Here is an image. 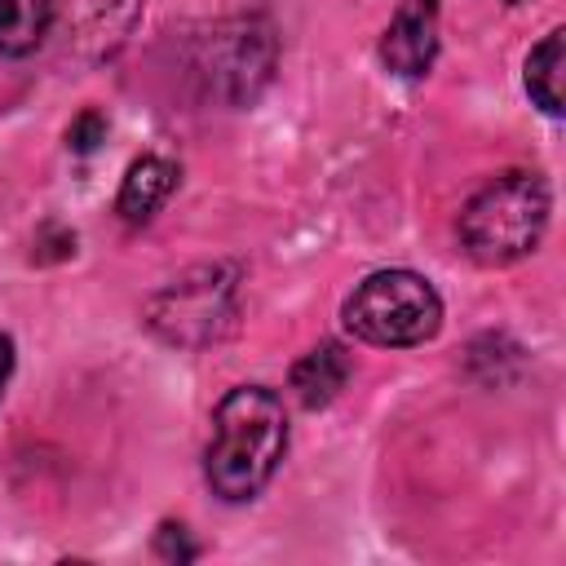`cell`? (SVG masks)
<instances>
[{"label":"cell","instance_id":"4","mask_svg":"<svg viewBox=\"0 0 566 566\" xmlns=\"http://www.w3.org/2000/svg\"><path fill=\"white\" fill-rule=\"evenodd\" d=\"M230 292L234 283H221L212 270L190 274L150 301V327L177 345H203L230 318Z\"/></svg>","mask_w":566,"mask_h":566},{"label":"cell","instance_id":"7","mask_svg":"<svg viewBox=\"0 0 566 566\" xmlns=\"http://www.w3.org/2000/svg\"><path fill=\"white\" fill-rule=\"evenodd\" d=\"M345 380H349V358L332 340H323L292 367V394L301 398V407H327L345 389Z\"/></svg>","mask_w":566,"mask_h":566},{"label":"cell","instance_id":"2","mask_svg":"<svg viewBox=\"0 0 566 566\" xmlns=\"http://www.w3.org/2000/svg\"><path fill=\"white\" fill-rule=\"evenodd\" d=\"M548 186L535 172H500L460 212V243L482 265H509L544 239Z\"/></svg>","mask_w":566,"mask_h":566},{"label":"cell","instance_id":"5","mask_svg":"<svg viewBox=\"0 0 566 566\" xmlns=\"http://www.w3.org/2000/svg\"><path fill=\"white\" fill-rule=\"evenodd\" d=\"M433 53H438V0H402L380 40L385 66L402 80H416L433 66Z\"/></svg>","mask_w":566,"mask_h":566},{"label":"cell","instance_id":"8","mask_svg":"<svg viewBox=\"0 0 566 566\" xmlns=\"http://www.w3.org/2000/svg\"><path fill=\"white\" fill-rule=\"evenodd\" d=\"M562 75H566V31H548L531 57H526V88L535 97L539 111L548 115H562Z\"/></svg>","mask_w":566,"mask_h":566},{"label":"cell","instance_id":"3","mask_svg":"<svg viewBox=\"0 0 566 566\" xmlns=\"http://www.w3.org/2000/svg\"><path fill=\"white\" fill-rule=\"evenodd\" d=\"M442 301L429 279L411 270H376L345 301V327L367 345H420L438 332Z\"/></svg>","mask_w":566,"mask_h":566},{"label":"cell","instance_id":"9","mask_svg":"<svg viewBox=\"0 0 566 566\" xmlns=\"http://www.w3.org/2000/svg\"><path fill=\"white\" fill-rule=\"evenodd\" d=\"M53 22L49 0H0V53H31Z\"/></svg>","mask_w":566,"mask_h":566},{"label":"cell","instance_id":"13","mask_svg":"<svg viewBox=\"0 0 566 566\" xmlns=\"http://www.w3.org/2000/svg\"><path fill=\"white\" fill-rule=\"evenodd\" d=\"M509 4H517V0H509Z\"/></svg>","mask_w":566,"mask_h":566},{"label":"cell","instance_id":"11","mask_svg":"<svg viewBox=\"0 0 566 566\" xmlns=\"http://www.w3.org/2000/svg\"><path fill=\"white\" fill-rule=\"evenodd\" d=\"M159 553H164V557H181V562H190V557H195V548L186 544L181 526H164V531H159Z\"/></svg>","mask_w":566,"mask_h":566},{"label":"cell","instance_id":"12","mask_svg":"<svg viewBox=\"0 0 566 566\" xmlns=\"http://www.w3.org/2000/svg\"><path fill=\"white\" fill-rule=\"evenodd\" d=\"M9 371H13V340H9V336H0V394H4Z\"/></svg>","mask_w":566,"mask_h":566},{"label":"cell","instance_id":"1","mask_svg":"<svg viewBox=\"0 0 566 566\" xmlns=\"http://www.w3.org/2000/svg\"><path fill=\"white\" fill-rule=\"evenodd\" d=\"M287 447L283 402L261 385L230 389L212 411V442L203 455L208 486L221 500H252L279 469Z\"/></svg>","mask_w":566,"mask_h":566},{"label":"cell","instance_id":"10","mask_svg":"<svg viewBox=\"0 0 566 566\" xmlns=\"http://www.w3.org/2000/svg\"><path fill=\"white\" fill-rule=\"evenodd\" d=\"M97 142H106V119H102L97 111L75 115L71 128H66V146H71L75 155H88V150H97Z\"/></svg>","mask_w":566,"mask_h":566},{"label":"cell","instance_id":"6","mask_svg":"<svg viewBox=\"0 0 566 566\" xmlns=\"http://www.w3.org/2000/svg\"><path fill=\"white\" fill-rule=\"evenodd\" d=\"M172 186H177V168H172L168 159H159V155H142V159L128 168L115 208H119V217H124L128 226H142V221H150V217L159 212V203L172 195Z\"/></svg>","mask_w":566,"mask_h":566}]
</instances>
